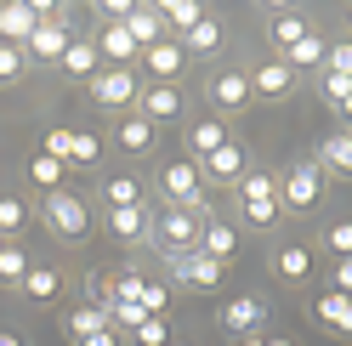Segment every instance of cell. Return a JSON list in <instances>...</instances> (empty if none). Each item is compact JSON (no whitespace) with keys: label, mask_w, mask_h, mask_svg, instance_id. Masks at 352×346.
<instances>
[{"label":"cell","mask_w":352,"mask_h":346,"mask_svg":"<svg viewBox=\"0 0 352 346\" xmlns=\"http://www.w3.org/2000/svg\"><path fill=\"white\" fill-rule=\"evenodd\" d=\"M153 239H160V250L165 255H182V250H193V244H199V216H193V210H160V216H153Z\"/></svg>","instance_id":"52a82bcc"},{"label":"cell","mask_w":352,"mask_h":346,"mask_svg":"<svg viewBox=\"0 0 352 346\" xmlns=\"http://www.w3.org/2000/svg\"><path fill=\"white\" fill-rule=\"evenodd\" d=\"M222 142H228V125L216 119V114H210V119H193V125H188V148H193V165H199L205 154H216Z\"/></svg>","instance_id":"7402d4cb"},{"label":"cell","mask_w":352,"mask_h":346,"mask_svg":"<svg viewBox=\"0 0 352 346\" xmlns=\"http://www.w3.org/2000/svg\"><path fill=\"white\" fill-rule=\"evenodd\" d=\"M346 23H352V6H346Z\"/></svg>","instance_id":"681fc988"},{"label":"cell","mask_w":352,"mask_h":346,"mask_svg":"<svg viewBox=\"0 0 352 346\" xmlns=\"http://www.w3.org/2000/svg\"><path fill=\"white\" fill-rule=\"evenodd\" d=\"M261 323H267V301L261 295H233L222 307V330L228 335H261Z\"/></svg>","instance_id":"8fae6325"},{"label":"cell","mask_w":352,"mask_h":346,"mask_svg":"<svg viewBox=\"0 0 352 346\" xmlns=\"http://www.w3.org/2000/svg\"><path fill=\"white\" fill-rule=\"evenodd\" d=\"M324 74L352 80V40H341V46H324Z\"/></svg>","instance_id":"74e56055"},{"label":"cell","mask_w":352,"mask_h":346,"mask_svg":"<svg viewBox=\"0 0 352 346\" xmlns=\"http://www.w3.org/2000/svg\"><path fill=\"white\" fill-rule=\"evenodd\" d=\"M0 346H23V335H17V330H0Z\"/></svg>","instance_id":"f6af8a7d"},{"label":"cell","mask_w":352,"mask_h":346,"mask_svg":"<svg viewBox=\"0 0 352 346\" xmlns=\"http://www.w3.org/2000/svg\"><path fill=\"white\" fill-rule=\"evenodd\" d=\"M239 210H245V222L256 227H273L278 222V182L267 176V170H245V182H239Z\"/></svg>","instance_id":"3957f363"},{"label":"cell","mask_w":352,"mask_h":346,"mask_svg":"<svg viewBox=\"0 0 352 346\" xmlns=\"http://www.w3.org/2000/svg\"><path fill=\"white\" fill-rule=\"evenodd\" d=\"M210 102L222 108V114L245 108V102H250V74H245V69H222V74L210 80Z\"/></svg>","instance_id":"9a60e30c"},{"label":"cell","mask_w":352,"mask_h":346,"mask_svg":"<svg viewBox=\"0 0 352 346\" xmlns=\"http://www.w3.org/2000/svg\"><path fill=\"white\" fill-rule=\"evenodd\" d=\"M216 46H222V23H216V17H199V23L182 34V51H188V57H193V51H216Z\"/></svg>","instance_id":"4dcf8cb0"},{"label":"cell","mask_w":352,"mask_h":346,"mask_svg":"<svg viewBox=\"0 0 352 346\" xmlns=\"http://www.w3.org/2000/svg\"><path fill=\"white\" fill-rule=\"evenodd\" d=\"M261 346H296V341H284V335H261Z\"/></svg>","instance_id":"bcb514c9"},{"label":"cell","mask_w":352,"mask_h":346,"mask_svg":"<svg viewBox=\"0 0 352 346\" xmlns=\"http://www.w3.org/2000/svg\"><path fill=\"white\" fill-rule=\"evenodd\" d=\"M160 187H165L170 210H193V216L205 210V176H199V165H193V159H170V165H160Z\"/></svg>","instance_id":"7a4b0ae2"},{"label":"cell","mask_w":352,"mask_h":346,"mask_svg":"<svg viewBox=\"0 0 352 346\" xmlns=\"http://www.w3.org/2000/svg\"><path fill=\"white\" fill-rule=\"evenodd\" d=\"M23 290H29V301H57L63 295V273L57 267H29Z\"/></svg>","instance_id":"f1b7e54d"},{"label":"cell","mask_w":352,"mask_h":346,"mask_svg":"<svg viewBox=\"0 0 352 346\" xmlns=\"http://www.w3.org/2000/svg\"><path fill=\"white\" fill-rule=\"evenodd\" d=\"M125 34L137 40V51L160 46V40H165V17H160V6H142V0H137V6L125 12Z\"/></svg>","instance_id":"5bb4252c"},{"label":"cell","mask_w":352,"mask_h":346,"mask_svg":"<svg viewBox=\"0 0 352 346\" xmlns=\"http://www.w3.org/2000/svg\"><path fill=\"white\" fill-rule=\"evenodd\" d=\"M290 85H296L290 62L273 57V62H256V74H250V97H290Z\"/></svg>","instance_id":"2e32d148"},{"label":"cell","mask_w":352,"mask_h":346,"mask_svg":"<svg viewBox=\"0 0 352 346\" xmlns=\"http://www.w3.org/2000/svg\"><path fill=\"white\" fill-rule=\"evenodd\" d=\"M29 227V205L17 199V193H0V239H12V233Z\"/></svg>","instance_id":"836d02e7"},{"label":"cell","mask_w":352,"mask_h":346,"mask_svg":"<svg viewBox=\"0 0 352 346\" xmlns=\"http://www.w3.org/2000/svg\"><path fill=\"white\" fill-rule=\"evenodd\" d=\"M284 62H290V74L296 69H324V40L318 34H301L290 51H284Z\"/></svg>","instance_id":"1f68e13d"},{"label":"cell","mask_w":352,"mask_h":346,"mask_svg":"<svg viewBox=\"0 0 352 346\" xmlns=\"http://www.w3.org/2000/svg\"><path fill=\"white\" fill-rule=\"evenodd\" d=\"M137 307H142L148 318H165V312H170V290H165V284H153V278H142V290H137Z\"/></svg>","instance_id":"d590c367"},{"label":"cell","mask_w":352,"mask_h":346,"mask_svg":"<svg viewBox=\"0 0 352 346\" xmlns=\"http://www.w3.org/2000/svg\"><path fill=\"white\" fill-rule=\"evenodd\" d=\"M125 154H148L153 148V125L142 119V114H131V119H120V137H114Z\"/></svg>","instance_id":"83f0119b"},{"label":"cell","mask_w":352,"mask_h":346,"mask_svg":"<svg viewBox=\"0 0 352 346\" xmlns=\"http://www.w3.org/2000/svg\"><path fill=\"white\" fill-rule=\"evenodd\" d=\"M57 0H0V46H29L40 17H52Z\"/></svg>","instance_id":"277c9868"},{"label":"cell","mask_w":352,"mask_h":346,"mask_svg":"<svg viewBox=\"0 0 352 346\" xmlns=\"http://www.w3.org/2000/svg\"><path fill=\"white\" fill-rule=\"evenodd\" d=\"M137 6V0H97V12H102V23H125V12Z\"/></svg>","instance_id":"7bdbcfd3"},{"label":"cell","mask_w":352,"mask_h":346,"mask_svg":"<svg viewBox=\"0 0 352 346\" xmlns=\"http://www.w3.org/2000/svg\"><path fill=\"white\" fill-rule=\"evenodd\" d=\"M341 114H346V119H352V91H346V102H341Z\"/></svg>","instance_id":"7dc6e473"},{"label":"cell","mask_w":352,"mask_h":346,"mask_svg":"<svg viewBox=\"0 0 352 346\" xmlns=\"http://www.w3.org/2000/svg\"><path fill=\"white\" fill-rule=\"evenodd\" d=\"M165 346H193V341H176V335H170V341H165Z\"/></svg>","instance_id":"c3c4849f"},{"label":"cell","mask_w":352,"mask_h":346,"mask_svg":"<svg viewBox=\"0 0 352 346\" xmlns=\"http://www.w3.org/2000/svg\"><path fill=\"white\" fill-rule=\"evenodd\" d=\"M160 17H165V29H176V40H182V34L199 23V17H210V12L199 6V0H165V6H160Z\"/></svg>","instance_id":"484cf974"},{"label":"cell","mask_w":352,"mask_h":346,"mask_svg":"<svg viewBox=\"0 0 352 346\" xmlns=\"http://www.w3.org/2000/svg\"><path fill=\"white\" fill-rule=\"evenodd\" d=\"M148 227H153V216L142 210V205H120V210H108V233L114 239H148Z\"/></svg>","instance_id":"44dd1931"},{"label":"cell","mask_w":352,"mask_h":346,"mask_svg":"<svg viewBox=\"0 0 352 346\" xmlns=\"http://www.w3.org/2000/svg\"><path fill=\"white\" fill-rule=\"evenodd\" d=\"M85 91H91L97 108H125V102H137V74H131V69H108V62H102V69L85 80Z\"/></svg>","instance_id":"9c48e42d"},{"label":"cell","mask_w":352,"mask_h":346,"mask_svg":"<svg viewBox=\"0 0 352 346\" xmlns=\"http://www.w3.org/2000/svg\"><path fill=\"white\" fill-rule=\"evenodd\" d=\"M301 34H313V23H307L301 12H290V6H278V12L267 17V40H273L278 51H290V46H296Z\"/></svg>","instance_id":"ac0fdd59"},{"label":"cell","mask_w":352,"mask_h":346,"mask_svg":"<svg viewBox=\"0 0 352 346\" xmlns=\"http://www.w3.org/2000/svg\"><path fill=\"white\" fill-rule=\"evenodd\" d=\"M313 312H318V323H324V330H336V335H352V295H336V290H324V295L313 301Z\"/></svg>","instance_id":"d6986e66"},{"label":"cell","mask_w":352,"mask_h":346,"mask_svg":"<svg viewBox=\"0 0 352 346\" xmlns=\"http://www.w3.org/2000/svg\"><path fill=\"white\" fill-rule=\"evenodd\" d=\"M199 176H205V182H245V148H239V142H222L216 154L199 159Z\"/></svg>","instance_id":"4fadbf2b"},{"label":"cell","mask_w":352,"mask_h":346,"mask_svg":"<svg viewBox=\"0 0 352 346\" xmlns=\"http://www.w3.org/2000/svg\"><path fill=\"white\" fill-rule=\"evenodd\" d=\"M69 40H74V29H69V23H63V17L52 12V17H40V29L29 34L23 57H29V62H63V51H69Z\"/></svg>","instance_id":"30bf717a"},{"label":"cell","mask_w":352,"mask_h":346,"mask_svg":"<svg viewBox=\"0 0 352 346\" xmlns=\"http://www.w3.org/2000/svg\"><path fill=\"white\" fill-rule=\"evenodd\" d=\"M324 244L336 250V255H352V222H329L324 227Z\"/></svg>","instance_id":"ab89813d"},{"label":"cell","mask_w":352,"mask_h":346,"mask_svg":"<svg viewBox=\"0 0 352 346\" xmlns=\"http://www.w3.org/2000/svg\"><path fill=\"white\" fill-rule=\"evenodd\" d=\"M63 176H69V165H57L52 154H29V182H34L40 193H57Z\"/></svg>","instance_id":"4316f807"},{"label":"cell","mask_w":352,"mask_h":346,"mask_svg":"<svg viewBox=\"0 0 352 346\" xmlns=\"http://www.w3.org/2000/svg\"><path fill=\"white\" fill-rule=\"evenodd\" d=\"M29 278V255H23V244H0V284H23Z\"/></svg>","instance_id":"e575fe53"},{"label":"cell","mask_w":352,"mask_h":346,"mask_svg":"<svg viewBox=\"0 0 352 346\" xmlns=\"http://www.w3.org/2000/svg\"><path fill=\"white\" fill-rule=\"evenodd\" d=\"M23 69H29V57H23V46H0V85L23 80Z\"/></svg>","instance_id":"f35d334b"},{"label":"cell","mask_w":352,"mask_h":346,"mask_svg":"<svg viewBox=\"0 0 352 346\" xmlns=\"http://www.w3.org/2000/svg\"><path fill=\"white\" fill-rule=\"evenodd\" d=\"M137 102H142V119H148V125H170L176 114H182V91H176V85H153V91H137Z\"/></svg>","instance_id":"e0dca14e"},{"label":"cell","mask_w":352,"mask_h":346,"mask_svg":"<svg viewBox=\"0 0 352 346\" xmlns=\"http://www.w3.org/2000/svg\"><path fill=\"white\" fill-rule=\"evenodd\" d=\"M165 262H170V278H176L182 290H216V284L228 278V267H222V262H210L199 244L182 250V255H165Z\"/></svg>","instance_id":"ba28073f"},{"label":"cell","mask_w":352,"mask_h":346,"mask_svg":"<svg viewBox=\"0 0 352 346\" xmlns=\"http://www.w3.org/2000/svg\"><path fill=\"white\" fill-rule=\"evenodd\" d=\"M318 165H336L352 176V131H336V137H324L318 142Z\"/></svg>","instance_id":"f546056e"},{"label":"cell","mask_w":352,"mask_h":346,"mask_svg":"<svg viewBox=\"0 0 352 346\" xmlns=\"http://www.w3.org/2000/svg\"><path fill=\"white\" fill-rule=\"evenodd\" d=\"M142 62H148V74L153 80H160V85H176V74H182L188 69V51H182V40H160V46H148L142 51Z\"/></svg>","instance_id":"7c38bea8"},{"label":"cell","mask_w":352,"mask_h":346,"mask_svg":"<svg viewBox=\"0 0 352 346\" xmlns=\"http://www.w3.org/2000/svg\"><path fill=\"white\" fill-rule=\"evenodd\" d=\"M318 91L341 108V102H346V91H352V80H341V74H324V69H318Z\"/></svg>","instance_id":"60d3db41"},{"label":"cell","mask_w":352,"mask_h":346,"mask_svg":"<svg viewBox=\"0 0 352 346\" xmlns=\"http://www.w3.org/2000/svg\"><path fill=\"white\" fill-rule=\"evenodd\" d=\"M40 216H46V227L57 233V239H69V244L91 239V205H85L80 193H69V187L46 193V199H40Z\"/></svg>","instance_id":"6da1fadb"},{"label":"cell","mask_w":352,"mask_h":346,"mask_svg":"<svg viewBox=\"0 0 352 346\" xmlns=\"http://www.w3.org/2000/svg\"><path fill=\"white\" fill-rule=\"evenodd\" d=\"M102 199H108V210L142 205V182H137V176H108V182H102Z\"/></svg>","instance_id":"d6a6232c"},{"label":"cell","mask_w":352,"mask_h":346,"mask_svg":"<svg viewBox=\"0 0 352 346\" xmlns=\"http://www.w3.org/2000/svg\"><path fill=\"white\" fill-rule=\"evenodd\" d=\"M102 69V57H97V46H91V40H69V51H63V74H69V80H91Z\"/></svg>","instance_id":"603a6c76"},{"label":"cell","mask_w":352,"mask_h":346,"mask_svg":"<svg viewBox=\"0 0 352 346\" xmlns=\"http://www.w3.org/2000/svg\"><path fill=\"white\" fill-rule=\"evenodd\" d=\"M318 199H324V165L318 159H296L290 170H284V182H278V205L313 210Z\"/></svg>","instance_id":"8992f818"},{"label":"cell","mask_w":352,"mask_h":346,"mask_svg":"<svg viewBox=\"0 0 352 346\" xmlns=\"http://www.w3.org/2000/svg\"><path fill=\"white\" fill-rule=\"evenodd\" d=\"M131 341H137V346H165L170 341V323L165 318H142L137 330H131Z\"/></svg>","instance_id":"8d00e7d4"},{"label":"cell","mask_w":352,"mask_h":346,"mask_svg":"<svg viewBox=\"0 0 352 346\" xmlns=\"http://www.w3.org/2000/svg\"><path fill=\"white\" fill-rule=\"evenodd\" d=\"M97 330H108V312L102 307H74L69 318H63V335H69V341H91Z\"/></svg>","instance_id":"d4e9b609"},{"label":"cell","mask_w":352,"mask_h":346,"mask_svg":"<svg viewBox=\"0 0 352 346\" xmlns=\"http://www.w3.org/2000/svg\"><path fill=\"white\" fill-rule=\"evenodd\" d=\"M40 154H52L57 165H97L102 159V142L91 131H74V125H52L46 142H40Z\"/></svg>","instance_id":"5b68a950"},{"label":"cell","mask_w":352,"mask_h":346,"mask_svg":"<svg viewBox=\"0 0 352 346\" xmlns=\"http://www.w3.org/2000/svg\"><path fill=\"white\" fill-rule=\"evenodd\" d=\"M273 273L284 278V284H307V273H313V250H307V244H284L273 255Z\"/></svg>","instance_id":"cb8c5ba5"},{"label":"cell","mask_w":352,"mask_h":346,"mask_svg":"<svg viewBox=\"0 0 352 346\" xmlns=\"http://www.w3.org/2000/svg\"><path fill=\"white\" fill-rule=\"evenodd\" d=\"M199 250L210 255V262H222V267H228V255L239 250V233H233L228 222H216V216H210V222H199Z\"/></svg>","instance_id":"ffe728a7"},{"label":"cell","mask_w":352,"mask_h":346,"mask_svg":"<svg viewBox=\"0 0 352 346\" xmlns=\"http://www.w3.org/2000/svg\"><path fill=\"white\" fill-rule=\"evenodd\" d=\"M80 346H120V330H97L91 341H80Z\"/></svg>","instance_id":"ee69618b"},{"label":"cell","mask_w":352,"mask_h":346,"mask_svg":"<svg viewBox=\"0 0 352 346\" xmlns=\"http://www.w3.org/2000/svg\"><path fill=\"white\" fill-rule=\"evenodd\" d=\"M329 290H336V295H352V255H341V262H336V273H329Z\"/></svg>","instance_id":"b9f144b4"}]
</instances>
